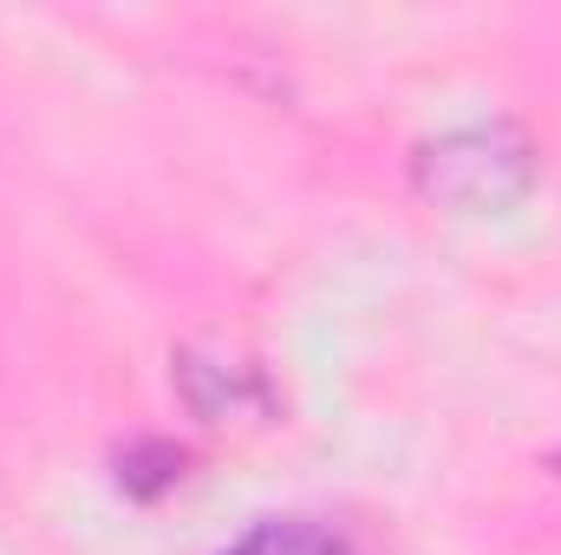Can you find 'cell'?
I'll use <instances>...</instances> for the list:
<instances>
[{
	"label": "cell",
	"instance_id": "2",
	"mask_svg": "<svg viewBox=\"0 0 561 555\" xmlns=\"http://www.w3.org/2000/svg\"><path fill=\"white\" fill-rule=\"evenodd\" d=\"M222 555H359L340 530L327 523H307V517H275V523H255L236 550Z\"/></svg>",
	"mask_w": 561,
	"mask_h": 555
},
{
	"label": "cell",
	"instance_id": "1",
	"mask_svg": "<svg viewBox=\"0 0 561 555\" xmlns=\"http://www.w3.org/2000/svg\"><path fill=\"white\" fill-rule=\"evenodd\" d=\"M536 183V157L510 125H463L419 150V190L450 209H503Z\"/></svg>",
	"mask_w": 561,
	"mask_h": 555
}]
</instances>
